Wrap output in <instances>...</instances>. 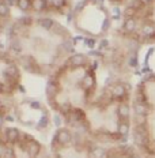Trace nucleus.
Returning a JSON list of instances; mask_svg holds the SVG:
<instances>
[{
    "instance_id": "obj_1",
    "label": "nucleus",
    "mask_w": 155,
    "mask_h": 158,
    "mask_svg": "<svg viewBox=\"0 0 155 158\" xmlns=\"http://www.w3.org/2000/svg\"><path fill=\"white\" fill-rule=\"evenodd\" d=\"M133 140L135 144H137L139 147H148L150 146V136H148V131L144 127V124L141 126H136L133 134Z\"/></svg>"
},
{
    "instance_id": "obj_2",
    "label": "nucleus",
    "mask_w": 155,
    "mask_h": 158,
    "mask_svg": "<svg viewBox=\"0 0 155 158\" xmlns=\"http://www.w3.org/2000/svg\"><path fill=\"white\" fill-rule=\"evenodd\" d=\"M72 142V134L67 128H61L56 132V136H55V140H53V144H60V146H67L68 143Z\"/></svg>"
},
{
    "instance_id": "obj_3",
    "label": "nucleus",
    "mask_w": 155,
    "mask_h": 158,
    "mask_svg": "<svg viewBox=\"0 0 155 158\" xmlns=\"http://www.w3.org/2000/svg\"><path fill=\"white\" fill-rule=\"evenodd\" d=\"M21 63L26 71L31 72V74H41V68H39V65L37 64L35 59L31 57V56H23V57L21 59Z\"/></svg>"
},
{
    "instance_id": "obj_4",
    "label": "nucleus",
    "mask_w": 155,
    "mask_h": 158,
    "mask_svg": "<svg viewBox=\"0 0 155 158\" xmlns=\"http://www.w3.org/2000/svg\"><path fill=\"white\" fill-rule=\"evenodd\" d=\"M129 91V86L125 83H117L112 86L110 94L113 98H117V100H123V98L127 95V93Z\"/></svg>"
},
{
    "instance_id": "obj_5",
    "label": "nucleus",
    "mask_w": 155,
    "mask_h": 158,
    "mask_svg": "<svg viewBox=\"0 0 155 158\" xmlns=\"http://www.w3.org/2000/svg\"><path fill=\"white\" fill-rule=\"evenodd\" d=\"M87 63V57L82 53H78V55H74L65 61V65L67 67H72V68H78V67H83Z\"/></svg>"
},
{
    "instance_id": "obj_6",
    "label": "nucleus",
    "mask_w": 155,
    "mask_h": 158,
    "mask_svg": "<svg viewBox=\"0 0 155 158\" xmlns=\"http://www.w3.org/2000/svg\"><path fill=\"white\" fill-rule=\"evenodd\" d=\"M3 75L7 79V82H14V83H16L19 79V70L15 64H8L7 67H6V70L3 71Z\"/></svg>"
},
{
    "instance_id": "obj_7",
    "label": "nucleus",
    "mask_w": 155,
    "mask_h": 158,
    "mask_svg": "<svg viewBox=\"0 0 155 158\" xmlns=\"http://www.w3.org/2000/svg\"><path fill=\"white\" fill-rule=\"evenodd\" d=\"M19 136H21V132H19L16 128H6L4 130V138L8 143H16L19 140Z\"/></svg>"
},
{
    "instance_id": "obj_8",
    "label": "nucleus",
    "mask_w": 155,
    "mask_h": 158,
    "mask_svg": "<svg viewBox=\"0 0 155 158\" xmlns=\"http://www.w3.org/2000/svg\"><path fill=\"white\" fill-rule=\"evenodd\" d=\"M39 151H41V144H39L37 140H33V142L29 143L27 146V150H26V153H27L29 158H37V156L39 154Z\"/></svg>"
},
{
    "instance_id": "obj_9",
    "label": "nucleus",
    "mask_w": 155,
    "mask_h": 158,
    "mask_svg": "<svg viewBox=\"0 0 155 158\" xmlns=\"http://www.w3.org/2000/svg\"><path fill=\"white\" fill-rule=\"evenodd\" d=\"M57 93H59V86H57V83H56V82H53V81H49L48 85H47V95H48L49 101L53 100L56 95H57Z\"/></svg>"
},
{
    "instance_id": "obj_10",
    "label": "nucleus",
    "mask_w": 155,
    "mask_h": 158,
    "mask_svg": "<svg viewBox=\"0 0 155 158\" xmlns=\"http://www.w3.org/2000/svg\"><path fill=\"white\" fill-rule=\"evenodd\" d=\"M49 4H51V3H49L48 0H33L31 8L37 12H42V11H45V10H48Z\"/></svg>"
},
{
    "instance_id": "obj_11",
    "label": "nucleus",
    "mask_w": 155,
    "mask_h": 158,
    "mask_svg": "<svg viewBox=\"0 0 155 158\" xmlns=\"http://www.w3.org/2000/svg\"><path fill=\"white\" fill-rule=\"evenodd\" d=\"M90 158H109L108 157V150L102 149L100 146H94L90 150Z\"/></svg>"
},
{
    "instance_id": "obj_12",
    "label": "nucleus",
    "mask_w": 155,
    "mask_h": 158,
    "mask_svg": "<svg viewBox=\"0 0 155 158\" xmlns=\"http://www.w3.org/2000/svg\"><path fill=\"white\" fill-rule=\"evenodd\" d=\"M118 117H120V120H128L129 118V112H131V108L128 104H121L120 106H118Z\"/></svg>"
},
{
    "instance_id": "obj_13",
    "label": "nucleus",
    "mask_w": 155,
    "mask_h": 158,
    "mask_svg": "<svg viewBox=\"0 0 155 158\" xmlns=\"http://www.w3.org/2000/svg\"><path fill=\"white\" fill-rule=\"evenodd\" d=\"M133 110H135V113L139 114V116H147V114H148V106H147V104L135 102L133 104Z\"/></svg>"
},
{
    "instance_id": "obj_14",
    "label": "nucleus",
    "mask_w": 155,
    "mask_h": 158,
    "mask_svg": "<svg viewBox=\"0 0 155 158\" xmlns=\"http://www.w3.org/2000/svg\"><path fill=\"white\" fill-rule=\"evenodd\" d=\"M137 29V22L135 18H128L124 23V30L128 33H135V30Z\"/></svg>"
},
{
    "instance_id": "obj_15",
    "label": "nucleus",
    "mask_w": 155,
    "mask_h": 158,
    "mask_svg": "<svg viewBox=\"0 0 155 158\" xmlns=\"http://www.w3.org/2000/svg\"><path fill=\"white\" fill-rule=\"evenodd\" d=\"M82 86H83L84 90H91L95 86V81H94L93 75H86L83 78V81H82Z\"/></svg>"
},
{
    "instance_id": "obj_16",
    "label": "nucleus",
    "mask_w": 155,
    "mask_h": 158,
    "mask_svg": "<svg viewBox=\"0 0 155 158\" xmlns=\"http://www.w3.org/2000/svg\"><path fill=\"white\" fill-rule=\"evenodd\" d=\"M129 130L131 126L128 123V120H120V123H118V134H121L123 136H128Z\"/></svg>"
},
{
    "instance_id": "obj_17",
    "label": "nucleus",
    "mask_w": 155,
    "mask_h": 158,
    "mask_svg": "<svg viewBox=\"0 0 155 158\" xmlns=\"http://www.w3.org/2000/svg\"><path fill=\"white\" fill-rule=\"evenodd\" d=\"M16 4H18V7L21 8L22 11H27V10L31 8L33 0H16Z\"/></svg>"
},
{
    "instance_id": "obj_18",
    "label": "nucleus",
    "mask_w": 155,
    "mask_h": 158,
    "mask_svg": "<svg viewBox=\"0 0 155 158\" xmlns=\"http://www.w3.org/2000/svg\"><path fill=\"white\" fill-rule=\"evenodd\" d=\"M38 23L41 25V27L47 29V30H51V29L53 27L55 22L52 21L51 18H41V19H39V21H38Z\"/></svg>"
},
{
    "instance_id": "obj_19",
    "label": "nucleus",
    "mask_w": 155,
    "mask_h": 158,
    "mask_svg": "<svg viewBox=\"0 0 155 158\" xmlns=\"http://www.w3.org/2000/svg\"><path fill=\"white\" fill-rule=\"evenodd\" d=\"M144 6H146V4H144L141 0H131L128 7H131L132 10H135V11H140V10L143 8Z\"/></svg>"
},
{
    "instance_id": "obj_20",
    "label": "nucleus",
    "mask_w": 155,
    "mask_h": 158,
    "mask_svg": "<svg viewBox=\"0 0 155 158\" xmlns=\"http://www.w3.org/2000/svg\"><path fill=\"white\" fill-rule=\"evenodd\" d=\"M71 110H72V106L70 102H64L59 106V112H61V114H64V116H68L71 113Z\"/></svg>"
},
{
    "instance_id": "obj_21",
    "label": "nucleus",
    "mask_w": 155,
    "mask_h": 158,
    "mask_svg": "<svg viewBox=\"0 0 155 158\" xmlns=\"http://www.w3.org/2000/svg\"><path fill=\"white\" fill-rule=\"evenodd\" d=\"M10 15V7L4 2H0V18H7Z\"/></svg>"
},
{
    "instance_id": "obj_22",
    "label": "nucleus",
    "mask_w": 155,
    "mask_h": 158,
    "mask_svg": "<svg viewBox=\"0 0 155 158\" xmlns=\"http://www.w3.org/2000/svg\"><path fill=\"white\" fill-rule=\"evenodd\" d=\"M52 30H53L56 34H67L68 35V31L65 30V27L64 26H61L60 23H55L53 27H52Z\"/></svg>"
},
{
    "instance_id": "obj_23",
    "label": "nucleus",
    "mask_w": 155,
    "mask_h": 158,
    "mask_svg": "<svg viewBox=\"0 0 155 158\" xmlns=\"http://www.w3.org/2000/svg\"><path fill=\"white\" fill-rule=\"evenodd\" d=\"M11 49L15 52V53H19V52L22 51L21 41H19V40H16V38L12 40V41H11Z\"/></svg>"
},
{
    "instance_id": "obj_24",
    "label": "nucleus",
    "mask_w": 155,
    "mask_h": 158,
    "mask_svg": "<svg viewBox=\"0 0 155 158\" xmlns=\"http://www.w3.org/2000/svg\"><path fill=\"white\" fill-rule=\"evenodd\" d=\"M65 4H67V0H52V2H51V6L53 8H56V10L63 8Z\"/></svg>"
},
{
    "instance_id": "obj_25",
    "label": "nucleus",
    "mask_w": 155,
    "mask_h": 158,
    "mask_svg": "<svg viewBox=\"0 0 155 158\" xmlns=\"http://www.w3.org/2000/svg\"><path fill=\"white\" fill-rule=\"evenodd\" d=\"M2 158H16L14 149H12V147H10V146H7V147H6V151H4V154H3Z\"/></svg>"
},
{
    "instance_id": "obj_26",
    "label": "nucleus",
    "mask_w": 155,
    "mask_h": 158,
    "mask_svg": "<svg viewBox=\"0 0 155 158\" xmlns=\"http://www.w3.org/2000/svg\"><path fill=\"white\" fill-rule=\"evenodd\" d=\"M33 23V18L31 16H22L19 19V25L21 26H30Z\"/></svg>"
},
{
    "instance_id": "obj_27",
    "label": "nucleus",
    "mask_w": 155,
    "mask_h": 158,
    "mask_svg": "<svg viewBox=\"0 0 155 158\" xmlns=\"http://www.w3.org/2000/svg\"><path fill=\"white\" fill-rule=\"evenodd\" d=\"M47 127H48V117L47 116H42L41 120H39L38 124H37V128H38V130H44V128H47Z\"/></svg>"
},
{
    "instance_id": "obj_28",
    "label": "nucleus",
    "mask_w": 155,
    "mask_h": 158,
    "mask_svg": "<svg viewBox=\"0 0 155 158\" xmlns=\"http://www.w3.org/2000/svg\"><path fill=\"white\" fill-rule=\"evenodd\" d=\"M135 10H132L131 7H127L125 8V11H124V15L125 16H128V18H133V15H135Z\"/></svg>"
},
{
    "instance_id": "obj_29",
    "label": "nucleus",
    "mask_w": 155,
    "mask_h": 158,
    "mask_svg": "<svg viewBox=\"0 0 155 158\" xmlns=\"http://www.w3.org/2000/svg\"><path fill=\"white\" fill-rule=\"evenodd\" d=\"M84 42H86V47L90 48V49H93V48L95 47V41H94L93 38H86Z\"/></svg>"
},
{
    "instance_id": "obj_30",
    "label": "nucleus",
    "mask_w": 155,
    "mask_h": 158,
    "mask_svg": "<svg viewBox=\"0 0 155 158\" xmlns=\"http://www.w3.org/2000/svg\"><path fill=\"white\" fill-rule=\"evenodd\" d=\"M53 121H55V126H57V127H60L61 126V114H55V117H53Z\"/></svg>"
},
{
    "instance_id": "obj_31",
    "label": "nucleus",
    "mask_w": 155,
    "mask_h": 158,
    "mask_svg": "<svg viewBox=\"0 0 155 158\" xmlns=\"http://www.w3.org/2000/svg\"><path fill=\"white\" fill-rule=\"evenodd\" d=\"M129 65L131 67H136L137 65V57L136 56H132V57L129 59Z\"/></svg>"
},
{
    "instance_id": "obj_32",
    "label": "nucleus",
    "mask_w": 155,
    "mask_h": 158,
    "mask_svg": "<svg viewBox=\"0 0 155 158\" xmlns=\"http://www.w3.org/2000/svg\"><path fill=\"white\" fill-rule=\"evenodd\" d=\"M108 47H109V41H108V40H102V41L100 42V48L101 49H105Z\"/></svg>"
},
{
    "instance_id": "obj_33",
    "label": "nucleus",
    "mask_w": 155,
    "mask_h": 158,
    "mask_svg": "<svg viewBox=\"0 0 155 158\" xmlns=\"http://www.w3.org/2000/svg\"><path fill=\"white\" fill-rule=\"evenodd\" d=\"M6 144H4V142H0V158L3 157V154H4V151H6Z\"/></svg>"
},
{
    "instance_id": "obj_34",
    "label": "nucleus",
    "mask_w": 155,
    "mask_h": 158,
    "mask_svg": "<svg viewBox=\"0 0 155 158\" xmlns=\"http://www.w3.org/2000/svg\"><path fill=\"white\" fill-rule=\"evenodd\" d=\"M3 2H4L8 6V7H10V6H14V4H16V0H3Z\"/></svg>"
},
{
    "instance_id": "obj_35",
    "label": "nucleus",
    "mask_w": 155,
    "mask_h": 158,
    "mask_svg": "<svg viewBox=\"0 0 155 158\" xmlns=\"http://www.w3.org/2000/svg\"><path fill=\"white\" fill-rule=\"evenodd\" d=\"M84 6H86V2H80V3H79V6H76V11H80Z\"/></svg>"
},
{
    "instance_id": "obj_36",
    "label": "nucleus",
    "mask_w": 155,
    "mask_h": 158,
    "mask_svg": "<svg viewBox=\"0 0 155 158\" xmlns=\"http://www.w3.org/2000/svg\"><path fill=\"white\" fill-rule=\"evenodd\" d=\"M113 12H114V18H116V19L120 18V15H118V14H120V11H118V8H114V10H113Z\"/></svg>"
},
{
    "instance_id": "obj_37",
    "label": "nucleus",
    "mask_w": 155,
    "mask_h": 158,
    "mask_svg": "<svg viewBox=\"0 0 155 158\" xmlns=\"http://www.w3.org/2000/svg\"><path fill=\"white\" fill-rule=\"evenodd\" d=\"M108 27H109V19H105V22H104V30H106Z\"/></svg>"
},
{
    "instance_id": "obj_38",
    "label": "nucleus",
    "mask_w": 155,
    "mask_h": 158,
    "mask_svg": "<svg viewBox=\"0 0 155 158\" xmlns=\"http://www.w3.org/2000/svg\"><path fill=\"white\" fill-rule=\"evenodd\" d=\"M3 123H4V116H3V113L0 112V127L3 126Z\"/></svg>"
},
{
    "instance_id": "obj_39",
    "label": "nucleus",
    "mask_w": 155,
    "mask_h": 158,
    "mask_svg": "<svg viewBox=\"0 0 155 158\" xmlns=\"http://www.w3.org/2000/svg\"><path fill=\"white\" fill-rule=\"evenodd\" d=\"M88 56H101L100 52H94V51H91L90 53H88Z\"/></svg>"
},
{
    "instance_id": "obj_40",
    "label": "nucleus",
    "mask_w": 155,
    "mask_h": 158,
    "mask_svg": "<svg viewBox=\"0 0 155 158\" xmlns=\"http://www.w3.org/2000/svg\"><path fill=\"white\" fill-rule=\"evenodd\" d=\"M30 105H31V108H37V109H38V108H39V106H41V105H39L38 102H31Z\"/></svg>"
},
{
    "instance_id": "obj_41",
    "label": "nucleus",
    "mask_w": 155,
    "mask_h": 158,
    "mask_svg": "<svg viewBox=\"0 0 155 158\" xmlns=\"http://www.w3.org/2000/svg\"><path fill=\"white\" fill-rule=\"evenodd\" d=\"M141 2L144 3V4H150L151 2H154V0H141Z\"/></svg>"
},
{
    "instance_id": "obj_42",
    "label": "nucleus",
    "mask_w": 155,
    "mask_h": 158,
    "mask_svg": "<svg viewBox=\"0 0 155 158\" xmlns=\"http://www.w3.org/2000/svg\"><path fill=\"white\" fill-rule=\"evenodd\" d=\"M19 87V91H22V93H25V87L23 86H18Z\"/></svg>"
},
{
    "instance_id": "obj_43",
    "label": "nucleus",
    "mask_w": 155,
    "mask_h": 158,
    "mask_svg": "<svg viewBox=\"0 0 155 158\" xmlns=\"http://www.w3.org/2000/svg\"><path fill=\"white\" fill-rule=\"evenodd\" d=\"M110 2H113L114 4H118V3H121V0H110Z\"/></svg>"
},
{
    "instance_id": "obj_44",
    "label": "nucleus",
    "mask_w": 155,
    "mask_h": 158,
    "mask_svg": "<svg viewBox=\"0 0 155 158\" xmlns=\"http://www.w3.org/2000/svg\"><path fill=\"white\" fill-rule=\"evenodd\" d=\"M7 120H8V121H14V117H11V116H8V117H7Z\"/></svg>"
},
{
    "instance_id": "obj_45",
    "label": "nucleus",
    "mask_w": 155,
    "mask_h": 158,
    "mask_svg": "<svg viewBox=\"0 0 155 158\" xmlns=\"http://www.w3.org/2000/svg\"><path fill=\"white\" fill-rule=\"evenodd\" d=\"M3 91V83H0V93Z\"/></svg>"
},
{
    "instance_id": "obj_46",
    "label": "nucleus",
    "mask_w": 155,
    "mask_h": 158,
    "mask_svg": "<svg viewBox=\"0 0 155 158\" xmlns=\"http://www.w3.org/2000/svg\"><path fill=\"white\" fill-rule=\"evenodd\" d=\"M2 31H3V27H2V25H0V34H2Z\"/></svg>"
},
{
    "instance_id": "obj_47",
    "label": "nucleus",
    "mask_w": 155,
    "mask_h": 158,
    "mask_svg": "<svg viewBox=\"0 0 155 158\" xmlns=\"http://www.w3.org/2000/svg\"><path fill=\"white\" fill-rule=\"evenodd\" d=\"M56 157H57V158H61V156H60V154H57V156H56Z\"/></svg>"
}]
</instances>
